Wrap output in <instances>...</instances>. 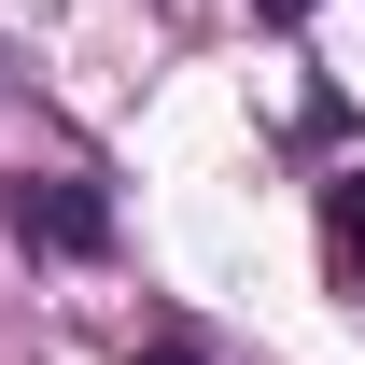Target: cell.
Segmentation results:
<instances>
[{
	"label": "cell",
	"mask_w": 365,
	"mask_h": 365,
	"mask_svg": "<svg viewBox=\"0 0 365 365\" xmlns=\"http://www.w3.org/2000/svg\"><path fill=\"white\" fill-rule=\"evenodd\" d=\"M140 365H197V351H182V337H155V351H140Z\"/></svg>",
	"instance_id": "3"
},
{
	"label": "cell",
	"mask_w": 365,
	"mask_h": 365,
	"mask_svg": "<svg viewBox=\"0 0 365 365\" xmlns=\"http://www.w3.org/2000/svg\"><path fill=\"white\" fill-rule=\"evenodd\" d=\"M0 225L29 239V253H98V239H113V197L71 182V169H43V182H14V197H0Z\"/></svg>",
	"instance_id": "1"
},
{
	"label": "cell",
	"mask_w": 365,
	"mask_h": 365,
	"mask_svg": "<svg viewBox=\"0 0 365 365\" xmlns=\"http://www.w3.org/2000/svg\"><path fill=\"white\" fill-rule=\"evenodd\" d=\"M323 253H337V295L365 309V169H337V182H323Z\"/></svg>",
	"instance_id": "2"
},
{
	"label": "cell",
	"mask_w": 365,
	"mask_h": 365,
	"mask_svg": "<svg viewBox=\"0 0 365 365\" xmlns=\"http://www.w3.org/2000/svg\"><path fill=\"white\" fill-rule=\"evenodd\" d=\"M253 14H309V0H253Z\"/></svg>",
	"instance_id": "4"
}]
</instances>
